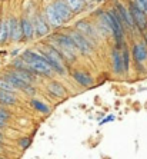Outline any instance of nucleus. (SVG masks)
Returning <instances> with one entry per match:
<instances>
[{
	"label": "nucleus",
	"mask_w": 147,
	"mask_h": 159,
	"mask_svg": "<svg viewBox=\"0 0 147 159\" xmlns=\"http://www.w3.org/2000/svg\"><path fill=\"white\" fill-rule=\"evenodd\" d=\"M111 67H113V73L116 76L123 75V62H121V53L120 49L114 48L111 52Z\"/></svg>",
	"instance_id": "15"
},
{
	"label": "nucleus",
	"mask_w": 147,
	"mask_h": 159,
	"mask_svg": "<svg viewBox=\"0 0 147 159\" xmlns=\"http://www.w3.org/2000/svg\"><path fill=\"white\" fill-rule=\"evenodd\" d=\"M70 37H71V40H73V43L76 44V49H77V53H81L83 56H90L93 53V50H94V46H93L90 42L86 39L83 34H80L77 32V30H70L69 33Z\"/></svg>",
	"instance_id": "4"
},
{
	"label": "nucleus",
	"mask_w": 147,
	"mask_h": 159,
	"mask_svg": "<svg viewBox=\"0 0 147 159\" xmlns=\"http://www.w3.org/2000/svg\"><path fill=\"white\" fill-rule=\"evenodd\" d=\"M4 79H6L7 82H10L11 85L15 86L17 90H24V89L29 86V83H26V82H23V80H20L19 78H16L11 72H7V73L4 75Z\"/></svg>",
	"instance_id": "19"
},
{
	"label": "nucleus",
	"mask_w": 147,
	"mask_h": 159,
	"mask_svg": "<svg viewBox=\"0 0 147 159\" xmlns=\"http://www.w3.org/2000/svg\"><path fill=\"white\" fill-rule=\"evenodd\" d=\"M20 29H22L23 40H32L34 37V29H33V23H32V17L23 16L20 19Z\"/></svg>",
	"instance_id": "12"
},
{
	"label": "nucleus",
	"mask_w": 147,
	"mask_h": 159,
	"mask_svg": "<svg viewBox=\"0 0 147 159\" xmlns=\"http://www.w3.org/2000/svg\"><path fill=\"white\" fill-rule=\"evenodd\" d=\"M47 90L52 96L57 98V99H62V98H66L67 95V89L60 83V82H56V80H52L47 83Z\"/></svg>",
	"instance_id": "14"
},
{
	"label": "nucleus",
	"mask_w": 147,
	"mask_h": 159,
	"mask_svg": "<svg viewBox=\"0 0 147 159\" xmlns=\"http://www.w3.org/2000/svg\"><path fill=\"white\" fill-rule=\"evenodd\" d=\"M10 40V29H9V19H0V44Z\"/></svg>",
	"instance_id": "17"
},
{
	"label": "nucleus",
	"mask_w": 147,
	"mask_h": 159,
	"mask_svg": "<svg viewBox=\"0 0 147 159\" xmlns=\"http://www.w3.org/2000/svg\"><path fill=\"white\" fill-rule=\"evenodd\" d=\"M11 73L15 75L16 78H19L20 80L26 82V83H29V85H33L34 82H36V76L33 75V72L30 70V69H13V70H10Z\"/></svg>",
	"instance_id": "16"
},
{
	"label": "nucleus",
	"mask_w": 147,
	"mask_h": 159,
	"mask_svg": "<svg viewBox=\"0 0 147 159\" xmlns=\"http://www.w3.org/2000/svg\"><path fill=\"white\" fill-rule=\"evenodd\" d=\"M83 2H90V0H83Z\"/></svg>",
	"instance_id": "32"
},
{
	"label": "nucleus",
	"mask_w": 147,
	"mask_h": 159,
	"mask_svg": "<svg viewBox=\"0 0 147 159\" xmlns=\"http://www.w3.org/2000/svg\"><path fill=\"white\" fill-rule=\"evenodd\" d=\"M30 106L34 107L37 112H40L41 115H49V113H50V107L44 103V102H41V100H37V99L32 98V99H30Z\"/></svg>",
	"instance_id": "21"
},
{
	"label": "nucleus",
	"mask_w": 147,
	"mask_h": 159,
	"mask_svg": "<svg viewBox=\"0 0 147 159\" xmlns=\"http://www.w3.org/2000/svg\"><path fill=\"white\" fill-rule=\"evenodd\" d=\"M0 90H4V92H10V93H16L17 89L11 85L10 82H7L4 78H0Z\"/></svg>",
	"instance_id": "23"
},
{
	"label": "nucleus",
	"mask_w": 147,
	"mask_h": 159,
	"mask_svg": "<svg viewBox=\"0 0 147 159\" xmlns=\"http://www.w3.org/2000/svg\"><path fill=\"white\" fill-rule=\"evenodd\" d=\"M74 30H77L80 34H83V36H84L86 39L94 46V48H96V44L102 40V37H100L99 33H97L96 26L93 25V23L87 22V20H80V22H77L76 23V26H74Z\"/></svg>",
	"instance_id": "3"
},
{
	"label": "nucleus",
	"mask_w": 147,
	"mask_h": 159,
	"mask_svg": "<svg viewBox=\"0 0 147 159\" xmlns=\"http://www.w3.org/2000/svg\"><path fill=\"white\" fill-rule=\"evenodd\" d=\"M71 76H73L74 82H76L77 85H80L81 88H92L93 83H94L93 78L87 73V72H83V70H74L73 73H71Z\"/></svg>",
	"instance_id": "13"
},
{
	"label": "nucleus",
	"mask_w": 147,
	"mask_h": 159,
	"mask_svg": "<svg viewBox=\"0 0 147 159\" xmlns=\"http://www.w3.org/2000/svg\"><path fill=\"white\" fill-rule=\"evenodd\" d=\"M120 53H121V62H123V75H127L130 70V52L126 44H123V50H120Z\"/></svg>",
	"instance_id": "20"
},
{
	"label": "nucleus",
	"mask_w": 147,
	"mask_h": 159,
	"mask_svg": "<svg viewBox=\"0 0 147 159\" xmlns=\"http://www.w3.org/2000/svg\"><path fill=\"white\" fill-rule=\"evenodd\" d=\"M13 67H15V69H26V63L23 62V59L22 57H20V59H16L15 62H13Z\"/></svg>",
	"instance_id": "27"
},
{
	"label": "nucleus",
	"mask_w": 147,
	"mask_h": 159,
	"mask_svg": "<svg viewBox=\"0 0 147 159\" xmlns=\"http://www.w3.org/2000/svg\"><path fill=\"white\" fill-rule=\"evenodd\" d=\"M64 2L67 3V6L73 13H79L81 9L84 7V2L83 0H64Z\"/></svg>",
	"instance_id": "22"
},
{
	"label": "nucleus",
	"mask_w": 147,
	"mask_h": 159,
	"mask_svg": "<svg viewBox=\"0 0 147 159\" xmlns=\"http://www.w3.org/2000/svg\"><path fill=\"white\" fill-rule=\"evenodd\" d=\"M114 9H116V11L119 13V16H120L124 29L130 30V32H139V30H137V27H136V23H134L132 15H130L129 9H126L124 6L120 3V2H117V3H116V7H114Z\"/></svg>",
	"instance_id": "6"
},
{
	"label": "nucleus",
	"mask_w": 147,
	"mask_h": 159,
	"mask_svg": "<svg viewBox=\"0 0 147 159\" xmlns=\"http://www.w3.org/2000/svg\"><path fill=\"white\" fill-rule=\"evenodd\" d=\"M106 16L111 29V36L116 40V48L120 49L123 46V42H124V26H123V22H121V19L119 16V13L116 11V9L107 10Z\"/></svg>",
	"instance_id": "2"
},
{
	"label": "nucleus",
	"mask_w": 147,
	"mask_h": 159,
	"mask_svg": "<svg viewBox=\"0 0 147 159\" xmlns=\"http://www.w3.org/2000/svg\"><path fill=\"white\" fill-rule=\"evenodd\" d=\"M32 23H33V29H34V36L37 37H44L47 36L49 32H50V26L47 25L46 19L43 15L40 13H36L34 17L32 19Z\"/></svg>",
	"instance_id": "7"
},
{
	"label": "nucleus",
	"mask_w": 147,
	"mask_h": 159,
	"mask_svg": "<svg viewBox=\"0 0 147 159\" xmlns=\"http://www.w3.org/2000/svg\"><path fill=\"white\" fill-rule=\"evenodd\" d=\"M113 119H114V116H109V118H106V119H104V120H103V122H102V123H104V122H109V120H113Z\"/></svg>",
	"instance_id": "29"
},
{
	"label": "nucleus",
	"mask_w": 147,
	"mask_h": 159,
	"mask_svg": "<svg viewBox=\"0 0 147 159\" xmlns=\"http://www.w3.org/2000/svg\"><path fill=\"white\" fill-rule=\"evenodd\" d=\"M22 59L26 63L27 69H30L33 73H39L41 76H52L54 73L52 67L44 62L40 50H26L22 55Z\"/></svg>",
	"instance_id": "1"
},
{
	"label": "nucleus",
	"mask_w": 147,
	"mask_h": 159,
	"mask_svg": "<svg viewBox=\"0 0 147 159\" xmlns=\"http://www.w3.org/2000/svg\"><path fill=\"white\" fill-rule=\"evenodd\" d=\"M129 11H130V15H132L133 20H134V23H136V27L139 30V33H143L144 30L147 29V15L144 11L140 10L133 2H130Z\"/></svg>",
	"instance_id": "5"
},
{
	"label": "nucleus",
	"mask_w": 147,
	"mask_h": 159,
	"mask_svg": "<svg viewBox=\"0 0 147 159\" xmlns=\"http://www.w3.org/2000/svg\"><path fill=\"white\" fill-rule=\"evenodd\" d=\"M44 19H46V22H47L49 26L53 27V29H56V27H60L63 25L62 19L59 17L57 11H56L54 7H53V3L46 6V9H44Z\"/></svg>",
	"instance_id": "9"
},
{
	"label": "nucleus",
	"mask_w": 147,
	"mask_h": 159,
	"mask_svg": "<svg viewBox=\"0 0 147 159\" xmlns=\"http://www.w3.org/2000/svg\"><path fill=\"white\" fill-rule=\"evenodd\" d=\"M7 19H9V29H10V40L11 42L23 40L22 29H20V20L16 16H10Z\"/></svg>",
	"instance_id": "11"
},
{
	"label": "nucleus",
	"mask_w": 147,
	"mask_h": 159,
	"mask_svg": "<svg viewBox=\"0 0 147 159\" xmlns=\"http://www.w3.org/2000/svg\"><path fill=\"white\" fill-rule=\"evenodd\" d=\"M53 7H54V10L57 11V15H59V17L62 19L63 23L69 22L70 19H71L73 11L70 10V7L67 6V3L64 0H54V2H53Z\"/></svg>",
	"instance_id": "10"
},
{
	"label": "nucleus",
	"mask_w": 147,
	"mask_h": 159,
	"mask_svg": "<svg viewBox=\"0 0 147 159\" xmlns=\"http://www.w3.org/2000/svg\"><path fill=\"white\" fill-rule=\"evenodd\" d=\"M133 3L136 4V6L140 9V10L144 11V13L147 15V0H134Z\"/></svg>",
	"instance_id": "26"
},
{
	"label": "nucleus",
	"mask_w": 147,
	"mask_h": 159,
	"mask_svg": "<svg viewBox=\"0 0 147 159\" xmlns=\"http://www.w3.org/2000/svg\"><path fill=\"white\" fill-rule=\"evenodd\" d=\"M0 159H7V158H0Z\"/></svg>",
	"instance_id": "33"
},
{
	"label": "nucleus",
	"mask_w": 147,
	"mask_h": 159,
	"mask_svg": "<svg viewBox=\"0 0 147 159\" xmlns=\"http://www.w3.org/2000/svg\"><path fill=\"white\" fill-rule=\"evenodd\" d=\"M0 105H2V103H0ZM2 106H3V105H2Z\"/></svg>",
	"instance_id": "34"
},
{
	"label": "nucleus",
	"mask_w": 147,
	"mask_h": 159,
	"mask_svg": "<svg viewBox=\"0 0 147 159\" xmlns=\"http://www.w3.org/2000/svg\"><path fill=\"white\" fill-rule=\"evenodd\" d=\"M2 139H3V132L0 130V141H2Z\"/></svg>",
	"instance_id": "30"
},
{
	"label": "nucleus",
	"mask_w": 147,
	"mask_h": 159,
	"mask_svg": "<svg viewBox=\"0 0 147 159\" xmlns=\"http://www.w3.org/2000/svg\"><path fill=\"white\" fill-rule=\"evenodd\" d=\"M10 118H11V113L4 106H2V105H0V119H3V120H6V122H7Z\"/></svg>",
	"instance_id": "25"
},
{
	"label": "nucleus",
	"mask_w": 147,
	"mask_h": 159,
	"mask_svg": "<svg viewBox=\"0 0 147 159\" xmlns=\"http://www.w3.org/2000/svg\"><path fill=\"white\" fill-rule=\"evenodd\" d=\"M133 60L136 65H144L147 62V44L144 40H137L133 43Z\"/></svg>",
	"instance_id": "8"
},
{
	"label": "nucleus",
	"mask_w": 147,
	"mask_h": 159,
	"mask_svg": "<svg viewBox=\"0 0 147 159\" xmlns=\"http://www.w3.org/2000/svg\"><path fill=\"white\" fill-rule=\"evenodd\" d=\"M0 103L3 106H13V105L17 103V96L15 93L0 90Z\"/></svg>",
	"instance_id": "18"
},
{
	"label": "nucleus",
	"mask_w": 147,
	"mask_h": 159,
	"mask_svg": "<svg viewBox=\"0 0 147 159\" xmlns=\"http://www.w3.org/2000/svg\"><path fill=\"white\" fill-rule=\"evenodd\" d=\"M30 143H32V139L29 136H23L19 139V146L22 149H27L30 146Z\"/></svg>",
	"instance_id": "24"
},
{
	"label": "nucleus",
	"mask_w": 147,
	"mask_h": 159,
	"mask_svg": "<svg viewBox=\"0 0 147 159\" xmlns=\"http://www.w3.org/2000/svg\"><path fill=\"white\" fill-rule=\"evenodd\" d=\"M0 149H2V141H0Z\"/></svg>",
	"instance_id": "31"
},
{
	"label": "nucleus",
	"mask_w": 147,
	"mask_h": 159,
	"mask_svg": "<svg viewBox=\"0 0 147 159\" xmlns=\"http://www.w3.org/2000/svg\"><path fill=\"white\" fill-rule=\"evenodd\" d=\"M6 125H7V122L3 120V119H0V130L3 129V128H6Z\"/></svg>",
	"instance_id": "28"
}]
</instances>
